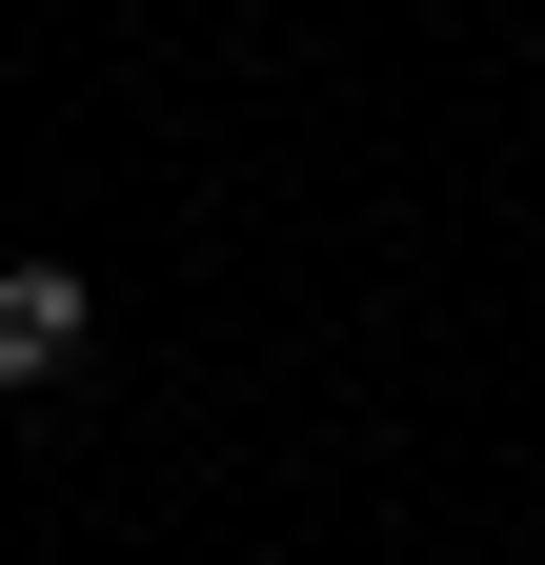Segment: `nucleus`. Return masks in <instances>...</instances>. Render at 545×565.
<instances>
[{
	"label": "nucleus",
	"instance_id": "obj_1",
	"mask_svg": "<svg viewBox=\"0 0 545 565\" xmlns=\"http://www.w3.org/2000/svg\"><path fill=\"white\" fill-rule=\"evenodd\" d=\"M82 364V282L61 263H0V384H61Z\"/></svg>",
	"mask_w": 545,
	"mask_h": 565
}]
</instances>
